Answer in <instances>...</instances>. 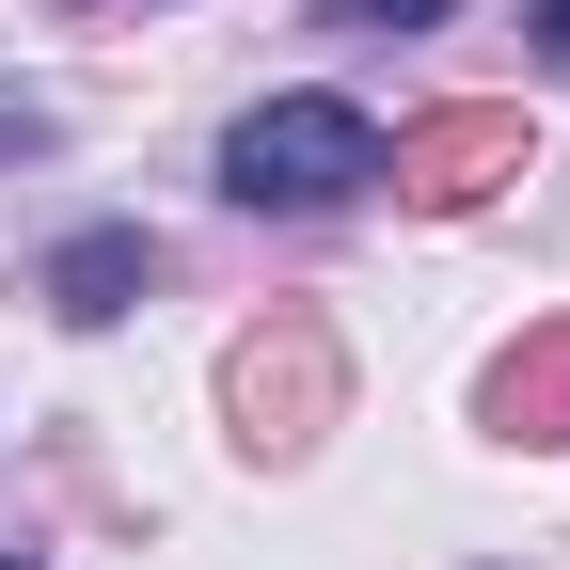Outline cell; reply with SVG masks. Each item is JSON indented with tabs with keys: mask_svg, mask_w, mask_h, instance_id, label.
Here are the masks:
<instances>
[{
	"mask_svg": "<svg viewBox=\"0 0 570 570\" xmlns=\"http://www.w3.org/2000/svg\"><path fill=\"white\" fill-rule=\"evenodd\" d=\"M365 175H381V127L348 111V96H269V111H238V142H223V190H238V206H285V223L348 206Z\"/></svg>",
	"mask_w": 570,
	"mask_h": 570,
	"instance_id": "6da1fadb",
	"label": "cell"
},
{
	"mask_svg": "<svg viewBox=\"0 0 570 570\" xmlns=\"http://www.w3.org/2000/svg\"><path fill=\"white\" fill-rule=\"evenodd\" d=\"M333 412H348V348H333V317L285 302V317H254V333L223 348V428H238L254 460H302Z\"/></svg>",
	"mask_w": 570,
	"mask_h": 570,
	"instance_id": "7a4b0ae2",
	"label": "cell"
},
{
	"mask_svg": "<svg viewBox=\"0 0 570 570\" xmlns=\"http://www.w3.org/2000/svg\"><path fill=\"white\" fill-rule=\"evenodd\" d=\"M523 159H539V127H523L508 96H460V111H428V127H396V142H381V175H396L412 206H491Z\"/></svg>",
	"mask_w": 570,
	"mask_h": 570,
	"instance_id": "3957f363",
	"label": "cell"
},
{
	"mask_svg": "<svg viewBox=\"0 0 570 570\" xmlns=\"http://www.w3.org/2000/svg\"><path fill=\"white\" fill-rule=\"evenodd\" d=\"M475 412H491V444L554 460V444H570V317H539V333H508V348H491Z\"/></svg>",
	"mask_w": 570,
	"mask_h": 570,
	"instance_id": "277c9868",
	"label": "cell"
},
{
	"mask_svg": "<svg viewBox=\"0 0 570 570\" xmlns=\"http://www.w3.org/2000/svg\"><path fill=\"white\" fill-rule=\"evenodd\" d=\"M142 269H159V254H142L127 223H96V238H63V254H48V302H63V317H127V285H142Z\"/></svg>",
	"mask_w": 570,
	"mask_h": 570,
	"instance_id": "5b68a950",
	"label": "cell"
},
{
	"mask_svg": "<svg viewBox=\"0 0 570 570\" xmlns=\"http://www.w3.org/2000/svg\"><path fill=\"white\" fill-rule=\"evenodd\" d=\"M348 32H412V17H444V0H333Z\"/></svg>",
	"mask_w": 570,
	"mask_h": 570,
	"instance_id": "8992f818",
	"label": "cell"
},
{
	"mask_svg": "<svg viewBox=\"0 0 570 570\" xmlns=\"http://www.w3.org/2000/svg\"><path fill=\"white\" fill-rule=\"evenodd\" d=\"M0 142H48V96H0Z\"/></svg>",
	"mask_w": 570,
	"mask_h": 570,
	"instance_id": "52a82bcc",
	"label": "cell"
},
{
	"mask_svg": "<svg viewBox=\"0 0 570 570\" xmlns=\"http://www.w3.org/2000/svg\"><path fill=\"white\" fill-rule=\"evenodd\" d=\"M539 48H554V63H570V0H539Z\"/></svg>",
	"mask_w": 570,
	"mask_h": 570,
	"instance_id": "ba28073f",
	"label": "cell"
},
{
	"mask_svg": "<svg viewBox=\"0 0 570 570\" xmlns=\"http://www.w3.org/2000/svg\"><path fill=\"white\" fill-rule=\"evenodd\" d=\"M0 570H17V554H0Z\"/></svg>",
	"mask_w": 570,
	"mask_h": 570,
	"instance_id": "9c48e42d",
	"label": "cell"
}]
</instances>
